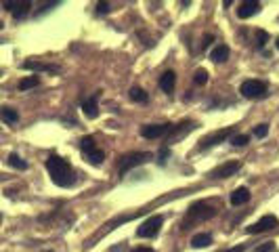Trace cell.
I'll return each instance as SVG.
<instances>
[{"mask_svg": "<svg viewBox=\"0 0 279 252\" xmlns=\"http://www.w3.org/2000/svg\"><path fill=\"white\" fill-rule=\"evenodd\" d=\"M256 36H258V40H260V45H264V40H269V34H267V32H262V30H258Z\"/></svg>", "mask_w": 279, "mask_h": 252, "instance_id": "obj_29", "label": "cell"}, {"mask_svg": "<svg viewBox=\"0 0 279 252\" xmlns=\"http://www.w3.org/2000/svg\"><path fill=\"white\" fill-rule=\"evenodd\" d=\"M231 143H233L235 147H244V145H248V143H250V137H248V135H233Z\"/></svg>", "mask_w": 279, "mask_h": 252, "instance_id": "obj_24", "label": "cell"}, {"mask_svg": "<svg viewBox=\"0 0 279 252\" xmlns=\"http://www.w3.org/2000/svg\"><path fill=\"white\" fill-rule=\"evenodd\" d=\"M46 171L53 179V183L55 185H59V187H72L74 185V173H72V166H69V162L61 156H53L46 160Z\"/></svg>", "mask_w": 279, "mask_h": 252, "instance_id": "obj_1", "label": "cell"}, {"mask_svg": "<svg viewBox=\"0 0 279 252\" xmlns=\"http://www.w3.org/2000/svg\"><path fill=\"white\" fill-rule=\"evenodd\" d=\"M214 215H216V206H214V204L206 202V200L195 202V204L189 206V210H187V215H185V219H183V225H180V229L187 231L189 227L198 225V223H204V221H208V219H212Z\"/></svg>", "mask_w": 279, "mask_h": 252, "instance_id": "obj_2", "label": "cell"}, {"mask_svg": "<svg viewBox=\"0 0 279 252\" xmlns=\"http://www.w3.org/2000/svg\"><path fill=\"white\" fill-rule=\"evenodd\" d=\"M174 82H176V74L172 72V69H168V72H164L162 76H160V89L164 91V93H172L174 91Z\"/></svg>", "mask_w": 279, "mask_h": 252, "instance_id": "obj_14", "label": "cell"}, {"mask_svg": "<svg viewBox=\"0 0 279 252\" xmlns=\"http://www.w3.org/2000/svg\"><path fill=\"white\" fill-rule=\"evenodd\" d=\"M7 162H9V166H13V168H17V171H25L27 168V162L19 156V153H9V158H7Z\"/></svg>", "mask_w": 279, "mask_h": 252, "instance_id": "obj_19", "label": "cell"}, {"mask_svg": "<svg viewBox=\"0 0 279 252\" xmlns=\"http://www.w3.org/2000/svg\"><path fill=\"white\" fill-rule=\"evenodd\" d=\"M210 40H214V38H212L210 34H206V36H204V42H202V49H206L208 45H210Z\"/></svg>", "mask_w": 279, "mask_h": 252, "instance_id": "obj_30", "label": "cell"}, {"mask_svg": "<svg viewBox=\"0 0 279 252\" xmlns=\"http://www.w3.org/2000/svg\"><path fill=\"white\" fill-rule=\"evenodd\" d=\"M254 252H275V244L273 242H264L258 248H254Z\"/></svg>", "mask_w": 279, "mask_h": 252, "instance_id": "obj_27", "label": "cell"}, {"mask_svg": "<svg viewBox=\"0 0 279 252\" xmlns=\"http://www.w3.org/2000/svg\"><path fill=\"white\" fill-rule=\"evenodd\" d=\"M162 225H164V217L162 215H153V217H149L143 225L136 229V235L138 237H156L158 231L162 229Z\"/></svg>", "mask_w": 279, "mask_h": 252, "instance_id": "obj_5", "label": "cell"}, {"mask_svg": "<svg viewBox=\"0 0 279 252\" xmlns=\"http://www.w3.org/2000/svg\"><path fill=\"white\" fill-rule=\"evenodd\" d=\"M233 126H229V129H222V131H216V133H212V135H208V137H204L202 141H200V151H204V149H208V147H212V145H218V143H222V141H227L229 137H233Z\"/></svg>", "mask_w": 279, "mask_h": 252, "instance_id": "obj_6", "label": "cell"}, {"mask_svg": "<svg viewBox=\"0 0 279 252\" xmlns=\"http://www.w3.org/2000/svg\"><path fill=\"white\" fill-rule=\"evenodd\" d=\"M260 11V3H242V7L237 9V17L240 19H248V17H252V15H256V13Z\"/></svg>", "mask_w": 279, "mask_h": 252, "instance_id": "obj_12", "label": "cell"}, {"mask_svg": "<svg viewBox=\"0 0 279 252\" xmlns=\"http://www.w3.org/2000/svg\"><path fill=\"white\" fill-rule=\"evenodd\" d=\"M132 252H156V250H151V248H145V246H141V248H134Z\"/></svg>", "mask_w": 279, "mask_h": 252, "instance_id": "obj_32", "label": "cell"}, {"mask_svg": "<svg viewBox=\"0 0 279 252\" xmlns=\"http://www.w3.org/2000/svg\"><path fill=\"white\" fill-rule=\"evenodd\" d=\"M3 7H5L7 11H11L15 19H23L27 13H30L32 3H30V0H21V3H19V0H5Z\"/></svg>", "mask_w": 279, "mask_h": 252, "instance_id": "obj_9", "label": "cell"}, {"mask_svg": "<svg viewBox=\"0 0 279 252\" xmlns=\"http://www.w3.org/2000/svg\"><path fill=\"white\" fill-rule=\"evenodd\" d=\"M174 129V124H149L141 129V137L145 139H162V137H168Z\"/></svg>", "mask_w": 279, "mask_h": 252, "instance_id": "obj_7", "label": "cell"}, {"mask_svg": "<svg viewBox=\"0 0 279 252\" xmlns=\"http://www.w3.org/2000/svg\"><path fill=\"white\" fill-rule=\"evenodd\" d=\"M240 168H242L240 162H227V164H220L218 168H214V171L210 173V177L212 179H227V177L235 175L237 171H240Z\"/></svg>", "mask_w": 279, "mask_h": 252, "instance_id": "obj_10", "label": "cell"}, {"mask_svg": "<svg viewBox=\"0 0 279 252\" xmlns=\"http://www.w3.org/2000/svg\"><path fill=\"white\" fill-rule=\"evenodd\" d=\"M86 160H88L90 164H95V166H99V164L105 160V153H103L101 149H92L90 153H86Z\"/></svg>", "mask_w": 279, "mask_h": 252, "instance_id": "obj_22", "label": "cell"}, {"mask_svg": "<svg viewBox=\"0 0 279 252\" xmlns=\"http://www.w3.org/2000/svg\"><path fill=\"white\" fill-rule=\"evenodd\" d=\"M128 95H130V99L136 101V103H147V99H149V95H147L141 87H132Z\"/></svg>", "mask_w": 279, "mask_h": 252, "instance_id": "obj_20", "label": "cell"}, {"mask_svg": "<svg viewBox=\"0 0 279 252\" xmlns=\"http://www.w3.org/2000/svg\"><path fill=\"white\" fill-rule=\"evenodd\" d=\"M38 84H40L38 76H27V78H23V80L19 82V91H27V89H34V87H38Z\"/></svg>", "mask_w": 279, "mask_h": 252, "instance_id": "obj_23", "label": "cell"}, {"mask_svg": "<svg viewBox=\"0 0 279 252\" xmlns=\"http://www.w3.org/2000/svg\"><path fill=\"white\" fill-rule=\"evenodd\" d=\"M80 149L84 151V156H86V153H90L92 149H97V145H95V137H90V135L82 137V141H80Z\"/></svg>", "mask_w": 279, "mask_h": 252, "instance_id": "obj_21", "label": "cell"}, {"mask_svg": "<svg viewBox=\"0 0 279 252\" xmlns=\"http://www.w3.org/2000/svg\"><path fill=\"white\" fill-rule=\"evenodd\" d=\"M240 93L246 99H260V97L267 95V84L262 80H246V82H242Z\"/></svg>", "mask_w": 279, "mask_h": 252, "instance_id": "obj_4", "label": "cell"}, {"mask_svg": "<svg viewBox=\"0 0 279 252\" xmlns=\"http://www.w3.org/2000/svg\"><path fill=\"white\" fill-rule=\"evenodd\" d=\"M0 27H3V23H0Z\"/></svg>", "mask_w": 279, "mask_h": 252, "instance_id": "obj_34", "label": "cell"}, {"mask_svg": "<svg viewBox=\"0 0 279 252\" xmlns=\"http://www.w3.org/2000/svg\"><path fill=\"white\" fill-rule=\"evenodd\" d=\"M250 202V189L248 187H237L233 193H231V204L233 206H244Z\"/></svg>", "mask_w": 279, "mask_h": 252, "instance_id": "obj_15", "label": "cell"}, {"mask_svg": "<svg viewBox=\"0 0 279 252\" xmlns=\"http://www.w3.org/2000/svg\"><path fill=\"white\" fill-rule=\"evenodd\" d=\"M212 244V235L210 233H195L191 237V246L193 248H206Z\"/></svg>", "mask_w": 279, "mask_h": 252, "instance_id": "obj_17", "label": "cell"}, {"mask_svg": "<svg viewBox=\"0 0 279 252\" xmlns=\"http://www.w3.org/2000/svg\"><path fill=\"white\" fill-rule=\"evenodd\" d=\"M109 11H111V7L107 3H97V13H99V15H105Z\"/></svg>", "mask_w": 279, "mask_h": 252, "instance_id": "obj_28", "label": "cell"}, {"mask_svg": "<svg viewBox=\"0 0 279 252\" xmlns=\"http://www.w3.org/2000/svg\"><path fill=\"white\" fill-rule=\"evenodd\" d=\"M193 80H195V84H200V87H204V84L208 82V72H206V69H198V72L193 74Z\"/></svg>", "mask_w": 279, "mask_h": 252, "instance_id": "obj_25", "label": "cell"}, {"mask_svg": "<svg viewBox=\"0 0 279 252\" xmlns=\"http://www.w3.org/2000/svg\"><path fill=\"white\" fill-rule=\"evenodd\" d=\"M97 99H99V93L82 103V109H84V116L86 118H97V116H99V101H97Z\"/></svg>", "mask_w": 279, "mask_h": 252, "instance_id": "obj_13", "label": "cell"}, {"mask_svg": "<svg viewBox=\"0 0 279 252\" xmlns=\"http://www.w3.org/2000/svg\"><path fill=\"white\" fill-rule=\"evenodd\" d=\"M246 250V246L242 244V246H235V248H229V250H222V252H244Z\"/></svg>", "mask_w": 279, "mask_h": 252, "instance_id": "obj_31", "label": "cell"}, {"mask_svg": "<svg viewBox=\"0 0 279 252\" xmlns=\"http://www.w3.org/2000/svg\"><path fill=\"white\" fill-rule=\"evenodd\" d=\"M0 120H3L5 124H15L19 120L17 109H13V107H0Z\"/></svg>", "mask_w": 279, "mask_h": 252, "instance_id": "obj_18", "label": "cell"}, {"mask_svg": "<svg viewBox=\"0 0 279 252\" xmlns=\"http://www.w3.org/2000/svg\"><path fill=\"white\" fill-rule=\"evenodd\" d=\"M277 225H279L277 217L267 215V217H262L260 221L252 223V225H248V227H246V231H248L250 235H256V233H262V231H271V229H275Z\"/></svg>", "mask_w": 279, "mask_h": 252, "instance_id": "obj_8", "label": "cell"}, {"mask_svg": "<svg viewBox=\"0 0 279 252\" xmlns=\"http://www.w3.org/2000/svg\"><path fill=\"white\" fill-rule=\"evenodd\" d=\"M254 135L258 139H264V137L269 135V124H258V126H254Z\"/></svg>", "mask_w": 279, "mask_h": 252, "instance_id": "obj_26", "label": "cell"}, {"mask_svg": "<svg viewBox=\"0 0 279 252\" xmlns=\"http://www.w3.org/2000/svg\"><path fill=\"white\" fill-rule=\"evenodd\" d=\"M23 69H32V72H53V74H57L59 72V67L57 65H51V63H40V61H25L21 63Z\"/></svg>", "mask_w": 279, "mask_h": 252, "instance_id": "obj_11", "label": "cell"}, {"mask_svg": "<svg viewBox=\"0 0 279 252\" xmlns=\"http://www.w3.org/2000/svg\"><path fill=\"white\" fill-rule=\"evenodd\" d=\"M210 59H212L214 63L227 61V59H229V47H225V45H216V47L210 51Z\"/></svg>", "mask_w": 279, "mask_h": 252, "instance_id": "obj_16", "label": "cell"}, {"mask_svg": "<svg viewBox=\"0 0 279 252\" xmlns=\"http://www.w3.org/2000/svg\"><path fill=\"white\" fill-rule=\"evenodd\" d=\"M149 160H151V153L149 151H132V153H126V156H124L120 160V164H118V173L120 175H126L128 171H132V168L141 166V164H145Z\"/></svg>", "mask_w": 279, "mask_h": 252, "instance_id": "obj_3", "label": "cell"}, {"mask_svg": "<svg viewBox=\"0 0 279 252\" xmlns=\"http://www.w3.org/2000/svg\"><path fill=\"white\" fill-rule=\"evenodd\" d=\"M275 47H277V49H279V38H277V42H275Z\"/></svg>", "mask_w": 279, "mask_h": 252, "instance_id": "obj_33", "label": "cell"}]
</instances>
